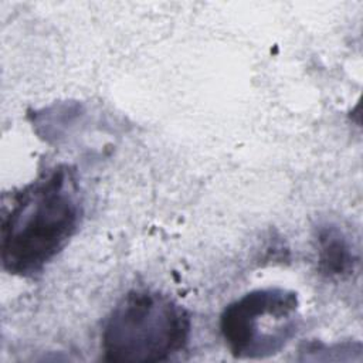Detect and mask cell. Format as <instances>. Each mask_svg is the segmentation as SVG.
Instances as JSON below:
<instances>
[{
  "mask_svg": "<svg viewBox=\"0 0 363 363\" xmlns=\"http://www.w3.org/2000/svg\"><path fill=\"white\" fill-rule=\"evenodd\" d=\"M318 268L330 278L347 277L356 265V255L349 238L335 224H323L316 230Z\"/></svg>",
  "mask_w": 363,
  "mask_h": 363,
  "instance_id": "277c9868",
  "label": "cell"
},
{
  "mask_svg": "<svg viewBox=\"0 0 363 363\" xmlns=\"http://www.w3.org/2000/svg\"><path fill=\"white\" fill-rule=\"evenodd\" d=\"M82 213L75 167L58 163L44 169L13 194L3 216V268L21 278L40 274L74 237Z\"/></svg>",
  "mask_w": 363,
  "mask_h": 363,
  "instance_id": "6da1fadb",
  "label": "cell"
},
{
  "mask_svg": "<svg viewBox=\"0 0 363 363\" xmlns=\"http://www.w3.org/2000/svg\"><path fill=\"white\" fill-rule=\"evenodd\" d=\"M298 294L268 286L250 291L220 315V333L234 357L262 359L278 353L299 328Z\"/></svg>",
  "mask_w": 363,
  "mask_h": 363,
  "instance_id": "3957f363",
  "label": "cell"
},
{
  "mask_svg": "<svg viewBox=\"0 0 363 363\" xmlns=\"http://www.w3.org/2000/svg\"><path fill=\"white\" fill-rule=\"evenodd\" d=\"M190 332V315L180 303L157 291L133 289L105 319L101 335L104 360L163 362L186 347Z\"/></svg>",
  "mask_w": 363,
  "mask_h": 363,
  "instance_id": "7a4b0ae2",
  "label": "cell"
}]
</instances>
